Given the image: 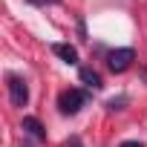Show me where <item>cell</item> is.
I'll return each instance as SVG.
<instances>
[{"label": "cell", "mask_w": 147, "mask_h": 147, "mask_svg": "<svg viewBox=\"0 0 147 147\" xmlns=\"http://www.w3.org/2000/svg\"><path fill=\"white\" fill-rule=\"evenodd\" d=\"M136 61V52L130 49V46H121V49H113L110 55H107V66L113 69V72H124V69H130V63Z\"/></svg>", "instance_id": "3"}, {"label": "cell", "mask_w": 147, "mask_h": 147, "mask_svg": "<svg viewBox=\"0 0 147 147\" xmlns=\"http://www.w3.org/2000/svg\"><path fill=\"white\" fill-rule=\"evenodd\" d=\"M20 147H32V144H29V141H23V144H20Z\"/></svg>", "instance_id": "11"}, {"label": "cell", "mask_w": 147, "mask_h": 147, "mask_svg": "<svg viewBox=\"0 0 147 147\" xmlns=\"http://www.w3.org/2000/svg\"><path fill=\"white\" fill-rule=\"evenodd\" d=\"M32 6H46V3H55V0H29Z\"/></svg>", "instance_id": "10"}, {"label": "cell", "mask_w": 147, "mask_h": 147, "mask_svg": "<svg viewBox=\"0 0 147 147\" xmlns=\"http://www.w3.org/2000/svg\"><path fill=\"white\" fill-rule=\"evenodd\" d=\"M63 147H84V141H81L78 136H69V138L63 141Z\"/></svg>", "instance_id": "8"}, {"label": "cell", "mask_w": 147, "mask_h": 147, "mask_svg": "<svg viewBox=\"0 0 147 147\" xmlns=\"http://www.w3.org/2000/svg\"><path fill=\"white\" fill-rule=\"evenodd\" d=\"M6 87H9V101L15 107H26L29 101V87L20 75H6Z\"/></svg>", "instance_id": "2"}, {"label": "cell", "mask_w": 147, "mask_h": 147, "mask_svg": "<svg viewBox=\"0 0 147 147\" xmlns=\"http://www.w3.org/2000/svg\"><path fill=\"white\" fill-rule=\"evenodd\" d=\"M81 81H84L87 87H92V90H98V87H101V75H98L95 69H90V66H84V69H81Z\"/></svg>", "instance_id": "6"}, {"label": "cell", "mask_w": 147, "mask_h": 147, "mask_svg": "<svg viewBox=\"0 0 147 147\" xmlns=\"http://www.w3.org/2000/svg\"><path fill=\"white\" fill-rule=\"evenodd\" d=\"M124 104H127V98H124V95H118V98H110V101H107V107H110V110H124Z\"/></svg>", "instance_id": "7"}, {"label": "cell", "mask_w": 147, "mask_h": 147, "mask_svg": "<svg viewBox=\"0 0 147 147\" xmlns=\"http://www.w3.org/2000/svg\"><path fill=\"white\" fill-rule=\"evenodd\" d=\"M121 147H144L141 141H121Z\"/></svg>", "instance_id": "9"}, {"label": "cell", "mask_w": 147, "mask_h": 147, "mask_svg": "<svg viewBox=\"0 0 147 147\" xmlns=\"http://www.w3.org/2000/svg\"><path fill=\"white\" fill-rule=\"evenodd\" d=\"M84 104H87V92L84 90H63L61 98H58V107H61L63 115H75Z\"/></svg>", "instance_id": "1"}, {"label": "cell", "mask_w": 147, "mask_h": 147, "mask_svg": "<svg viewBox=\"0 0 147 147\" xmlns=\"http://www.w3.org/2000/svg\"><path fill=\"white\" fill-rule=\"evenodd\" d=\"M23 133L32 136L35 141H46V130H43V124H40L35 115H26V118H23Z\"/></svg>", "instance_id": "4"}, {"label": "cell", "mask_w": 147, "mask_h": 147, "mask_svg": "<svg viewBox=\"0 0 147 147\" xmlns=\"http://www.w3.org/2000/svg\"><path fill=\"white\" fill-rule=\"evenodd\" d=\"M52 52L63 61V63H78V49L69 43H52Z\"/></svg>", "instance_id": "5"}]
</instances>
